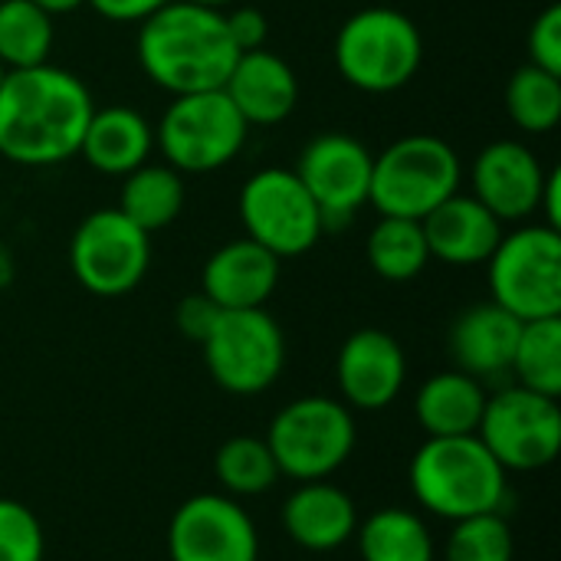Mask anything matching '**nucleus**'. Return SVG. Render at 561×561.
Listing matches in <instances>:
<instances>
[{
  "mask_svg": "<svg viewBox=\"0 0 561 561\" xmlns=\"http://www.w3.org/2000/svg\"><path fill=\"white\" fill-rule=\"evenodd\" d=\"M154 148L151 122L131 105H108L92 108V118L82 131L79 154L108 178H125L148 161Z\"/></svg>",
  "mask_w": 561,
  "mask_h": 561,
  "instance_id": "22",
  "label": "nucleus"
},
{
  "mask_svg": "<svg viewBox=\"0 0 561 561\" xmlns=\"http://www.w3.org/2000/svg\"><path fill=\"white\" fill-rule=\"evenodd\" d=\"M477 437L506 473H533L549 467L561 450L559 398L536 394L523 385L486 398Z\"/></svg>",
  "mask_w": 561,
  "mask_h": 561,
  "instance_id": "12",
  "label": "nucleus"
},
{
  "mask_svg": "<svg viewBox=\"0 0 561 561\" xmlns=\"http://www.w3.org/2000/svg\"><path fill=\"white\" fill-rule=\"evenodd\" d=\"M365 256H368V266L388 283L417 279L431 263V250H427L421 220L381 217L368 233Z\"/></svg>",
  "mask_w": 561,
  "mask_h": 561,
  "instance_id": "26",
  "label": "nucleus"
},
{
  "mask_svg": "<svg viewBox=\"0 0 561 561\" xmlns=\"http://www.w3.org/2000/svg\"><path fill=\"white\" fill-rule=\"evenodd\" d=\"M201 348L214 385L243 398L273 388L286 365L283 329L266 309H220Z\"/></svg>",
  "mask_w": 561,
  "mask_h": 561,
  "instance_id": "9",
  "label": "nucleus"
},
{
  "mask_svg": "<svg viewBox=\"0 0 561 561\" xmlns=\"http://www.w3.org/2000/svg\"><path fill=\"white\" fill-rule=\"evenodd\" d=\"M122 194H118V210L138 224L145 233L164 230L174 224L184 210V181L181 171L171 164H151L145 161L131 174L122 178Z\"/></svg>",
  "mask_w": 561,
  "mask_h": 561,
  "instance_id": "24",
  "label": "nucleus"
},
{
  "mask_svg": "<svg viewBox=\"0 0 561 561\" xmlns=\"http://www.w3.org/2000/svg\"><path fill=\"white\" fill-rule=\"evenodd\" d=\"M421 59L417 23L391 7H365L335 33V69L358 92L388 95L404 89L417 76Z\"/></svg>",
  "mask_w": 561,
  "mask_h": 561,
  "instance_id": "4",
  "label": "nucleus"
},
{
  "mask_svg": "<svg viewBox=\"0 0 561 561\" xmlns=\"http://www.w3.org/2000/svg\"><path fill=\"white\" fill-rule=\"evenodd\" d=\"M43 526L33 510L0 500V561H43Z\"/></svg>",
  "mask_w": 561,
  "mask_h": 561,
  "instance_id": "32",
  "label": "nucleus"
},
{
  "mask_svg": "<svg viewBox=\"0 0 561 561\" xmlns=\"http://www.w3.org/2000/svg\"><path fill=\"white\" fill-rule=\"evenodd\" d=\"M486 398L490 394L483 391V381L450 368L421 385L414 414L427 437H467L480 431Z\"/></svg>",
  "mask_w": 561,
  "mask_h": 561,
  "instance_id": "23",
  "label": "nucleus"
},
{
  "mask_svg": "<svg viewBox=\"0 0 561 561\" xmlns=\"http://www.w3.org/2000/svg\"><path fill=\"white\" fill-rule=\"evenodd\" d=\"M224 92L247 125H279L299 102V79L279 53L263 46L237 56Z\"/></svg>",
  "mask_w": 561,
  "mask_h": 561,
  "instance_id": "19",
  "label": "nucleus"
},
{
  "mask_svg": "<svg viewBox=\"0 0 561 561\" xmlns=\"http://www.w3.org/2000/svg\"><path fill=\"white\" fill-rule=\"evenodd\" d=\"M542 161L523 141H493L486 145L470 168L473 197L493 210L503 224L526 220L539 210V197L546 187Z\"/></svg>",
  "mask_w": 561,
  "mask_h": 561,
  "instance_id": "15",
  "label": "nucleus"
},
{
  "mask_svg": "<svg viewBox=\"0 0 561 561\" xmlns=\"http://www.w3.org/2000/svg\"><path fill=\"white\" fill-rule=\"evenodd\" d=\"M362 561H434V539L417 513L388 506L371 513L358 529Z\"/></svg>",
  "mask_w": 561,
  "mask_h": 561,
  "instance_id": "25",
  "label": "nucleus"
},
{
  "mask_svg": "<svg viewBox=\"0 0 561 561\" xmlns=\"http://www.w3.org/2000/svg\"><path fill=\"white\" fill-rule=\"evenodd\" d=\"M279 263L250 237L214 250L201 273V293L217 309H263L279 286Z\"/></svg>",
  "mask_w": 561,
  "mask_h": 561,
  "instance_id": "17",
  "label": "nucleus"
},
{
  "mask_svg": "<svg viewBox=\"0 0 561 561\" xmlns=\"http://www.w3.org/2000/svg\"><path fill=\"white\" fill-rule=\"evenodd\" d=\"M414 500L440 519L503 513L506 470L477 434L427 437L411 460Z\"/></svg>",
  "mask_w": 561,
  "mask_h": 561,
  "instance_id": "3",
  "label": "nucleus"
},
{
  "mask_svg": "<svg viewBox=\"0 0 561 561\" xmlns=\"http://www.w3.org/2000/svg\"><path fill=\"white\" fill-rule=\"evenodd\" d=\"M237 56L224 10L191 0L164 3L145 16L138 30V62L145 76L171 95L224 89Z\"/></svg>",
  "mask_w": 561,
  "mask_h": 561,
  "instance_id": "2",
  "label": "nucleus"
},
{
  "mask_svg": "<svg viewBox=\"0 0 561 561\" xmlns=\"http://www.w3.org/2000/svg\"><path fill=\"white\" fill-rule=\"evenodd\" d=\"M95 13H102L105 20L115 23H141L145 16H151L154 10H161L171 0H85Z\"/></svg>",
  "mask_w": 561,
  "mask_h": 561,
  "instance_id": "36",
  "label": "nucleus"
},
{
  "mask_svg": "<svg viewBox=\"0 0 561 561\" xmlns=\"http://www.w3.org/2000/svg\"><path fill=\"white\" fill-rule=\"evenodd\" d=\"M217 312H220V309H217L204 293H197V296H184V299H181V306H178L174 319H178L181 335L201 345V342L207 339V332H210V325H214Z\"/></svg>",
  "mask_w": 561,
  "mask_h": 561,
  "instance_id": "35",
  "label": "nucleus"
},
{
  "mask_svg": "<svg viewBox=\"0 0 561 561\" xmlns=\"http://www.w3.org/2000/svg\"><path fill=\"white\" fill-rule=\"evenodd\" d=\"M36 7H43L49 16H56V13H72V10H79L85 0H33Z\"/></svg>",
  "mask_w": 561,
  "mask_h": 561,
  "instance_id": "38",
  "label": "nucleus"
},
{
  "mask_svg": "<svg viewBox=\"0 0 561 561\" xmlns=\"http://www.w3.org/2000/svg\"><path fill=\"white\" fill-rule=\"evenodd\" d=\"M286 536L309 552H335L358 529L355 500L329 480L299 483L283 506Z\"/></svg>",
  "mask_w": 561,
  "mask_h": 561,
  "instance_id": "21",
  "label": "nucleus"
},
{
  "mask_svg": "<svg viewBox=\"0 0 561 561\" xmlns=\"http://www.w3.org/2000/svg\"><path fill=\"white\" fill-rule=\"evenodd\" d=\"M519 332H523V319H516L493 299L477 302V306L463 309L457 316V322L450 325V339H447L450 358H454L457 371H463L477 381L500 378L513 365Z\"/></svg>",
  "mask_w": 561,
  "mask_h": 561,
  "instance_id": "20",
  "label": "nucleus"
},
{
  "mask_svg": "<svg viewBox=\"0 0 561 561\" xmlns=\"http://www.w3.org/2000/svg\"><path fill=\"white\" fill-rule=\"evenodd\" d=\"M510 371L516 375V385L546 394V398H559L561 394V316L552 319H536V322H523L519 342H516V355Z\"/></svg>",
  "mask_w": 561,
  "mask_h": 561,
  "instance_id": "28",
  "label": "nucleus"
},
{
  "mask_svg": "<svg viewBox=\"0 0 561 561\" xmlns=\"http://www.w3.org/2000/svg\"><path fill=\"white\" fill-rule=\"evenodd\" d=\"M266 444L283 477L296 483L329 480L355 450V417L348 404L309 394L273 417Z\"/></svg>",
  "mask_w": 561,
  "mask_h": 561,
  "instance_id": "6",
  "label": "nucleus"
},
{
  "mask_svg": "<svg viewBox=\"0 0 561 561\" xmlns=\"http://www.w3.org/2000/svg\"><path fill=\"white\" fill-rule=\"evenodd\" d=\"M69 266L85 293L102 299L128 296L151 266V233L118 207L92 210L69 240Z\"/></svg>",
  "mask_w": 561,
  "mask_h": 561,
  "instance_id": "10",
  "label": "nucleus"
},
{
  "mask_svg": "<svg viewBox=\"0 0 561 561\" xmlns=\"http://www.w3.org/2000/svg\"><path fill=\"white\" fill-rule=\"evenodd\" d=\"M171 561H256L260 536L227 493H201L178 506L168 526Z\"/></svg>",
  "mask_w": 561,
  "mask_h": 561,
  "instance_id": "14",
  "label": "nucleus"
},
{
  "mask_svg": "<svg viewBox=\"0 0 561 561\" xmlns=\"http://www.w3.org/2000/svg\"><path fill=\"white\" fill-rule=\"evenodd\" d=\"M191 3H197V7H210V10H224V7H230L233 0H191Z\"/></svg>",
  "mask_w": 561,
  "mask_h": 561,
  "instance_id": "39",
  "label": "nucleus"
},
{
  "mask_svg": "<svg viewBox=\"0 0 561 561\" xmlns=\"http://www.w3.org/2000/svg\"><path fill=\"white\" fill-rule=\"evenodd\" d=\"M214 473L220 480V486L227 490V496H263L276 486V480L283 477L273 450L266 444V437H230L220 444L217 457H214Z\"/></svg>",
  "mask_w": 561,
  "mask_h": 561,
  "instance_id": "29",
  "label": "nucleus"
},
{
  "mask_svg": "<svg viewBox=\"0 0 561 561\" xmlns=\"http://www.w3.org/2000/svg\"><path fill=\"white\" fill-rule=\"evenodd\" d=\"M3 76H7V69H3V66H0V82H3Z\"/></svg>",
  "mask_w": 561,
  "mask_h": 561,
  "instance_id": "40",
  "label": "nucleus"
},
{
  "mask_svg": "<svg viewBox=\"0 0 561 561\" xmlns=\"http://www.w3.org/2000/svg\"><path fill=\"white\" fill-rule=\"evenodd\" d=\"M460 158L444 138L404 135L375 158L368 204H375L381 217L424 220L460 191Z\"/></svg>",
  "mask_w": 561,
  "mask_h": 561,
  "instance_id": "5",
  "label": "nucleus"
},
{
  "mask_svg": "<svg viewBox=\"0 0 561 561\" xmlns=\"http://www.w3.org/2000/svg\"><path fill=\"white\" fill-rule=\"evenodd\" d=\"M539 210L546 214V227L561 230V168H552L546 174V187L539 197Z\"/></svg>",
  "mask_w": 561,
  "mask_h": 561,
  "instance_id": "37",
  "label": "nucleus"
},
{
  "mask_svg": "<svg viewBox=\"0 0 561 561\" xmlns=\"http://www.w3.org/2000/svg\"><path fill=\"white\" fill-rule=\"evenodd\" d=\"M421 227L431 260H440L447 266H480L503 240V220L486 210L473 194L460 191L440 207H434L421 220Z\"/></svg>",
  "mask_w": 561,
  "mask_h": 561,
  "instance_id": "18",
  "label": "nucleus"
},
{
  "mask_svg": "<svg viewBox=\"0 0 561 561\" xmlns=\"http://www.w3.org/2000/svg\"><path fill=\"white\" fill-rule=\"evenodd\" d=\"M250 125L233 108L224 89L174 95L164 108L154 145L174 171L207 174L230 164L247 145Z\"/></svg>",
  "mask_w": 561,
  "mask_h": 561,
  "instance_id": "7",
  "label": "nucleus"
},
{
  "mask_svg": "<svg viewBox=\"0 0 561 561\" xmlns=\"http://www.w3.org/2000/svg\"><path fill=\"white\" fill-rule=\"evenodd\" d=\"M53 16L33 0H0V66L30 69L49 62Z\"/></svg>",
  "mask_w": 561,
  "mask_h": 561,
  "instance_id": "27",
  "label": "nucleus"
},
{
  "mask_svg": "<svg viewBox=\"0 0 561 561\" xmlns=\"http://www.w3.org/2000/svg\"><path fill=\"white\" fill-rule=\"evenodd\" d=\"M224 20H227V33L233 39L237 53H253V49L266 46L270 23L256 7H237V10L224 13Z\"/></svg>",
  "mask_w": 561,
  "mask_h": 561,
  "instance_id": "34",
  "label": "nucleus"
},
{
  "mask_svg": "<svg viewBox=\"0 0 561 561\" xmlns=\"http://www.w3.org/2000/svg\"><path fill=\"white\" fill-rule=\"evenodd\" d=\"M486 266L493 302L516 319L561 316V230L536 224L503 233Z\"/></svg>",
  "mask_w": 561,
  "mask_h": 561,
  "instance_id": "8",
  "label": "nucleus"
},
{
  "mask_svg": "<svg viewBox=\"0 0 561 561\" xmlns=\"http://www.w3.org/2000/svg\"><path fill=\"white\" fill-rule=\"evenodd\" d=\"M240 220L247 237L266 247L276 260L309 253L325 233L316 201L289 168H263L243 184Z\"/></svg>",
  "mask_w": 561,
  "mask_h": 561,
  "instance_id": "11",
  "label": "nucleus"
},
{
  "mask_svg": "<svg viewBox=\"0 0 561 561\" xmlns=\"http://www.w3.org/2000/svg\"><path fill=\"white\" fill-rule=\"evenodd\" d=\"M506 112L523 131H552L561 122V76L533 62L519 66L506 85Z\"/></svg>",
  "mask_w": 561,
  "mask_h": 561,
  "instance_id": "30",
  "label": "nucleus"
},
{
  "mask_svg": "<svg viewBox=\"0 0 561 561\" xmlns=\"http://www.w3.org/2000/svg\"><path fill=\"white\" fill-rule=\"evenodd\" d=\"M408 358L394 335L381 329L352 332L335 362V381L348 408L385 411L404 388Z\"/></svg>",
  "mask_w": 561,
  "mask_h": 561,
  "instance_id": "16",
  "label": "nucleus"
},
{
  "mask_svg": "<svg viewBox=\"0 0 561 561\" xmlns=\"http://www.w3.org/2000/svg\"><path fill=\"white\" fill-rule=\"evenodd\" d=\"M529 62L561 76V7L549 3L529 26Z\"/></svg>",
  "mask_w": 561,
  "mask_h": 561,
  "instance_id": "33",
  "label": "nucleus"
},
{
  "mask_svg": "<svg viewBox=\"0 0 561 561\" xmlns=\"http://www.w3.org/2000/svg\"><path fill=\"white\" fill-rule=\"evenodd\" d=\"M371 168L375 154L358 138L345 131H322L302 148L293 171L316 201L325 230H332L345 227L368 204Z\"/></svg>",
  "mask_w": 561,
  "mask_h": 561,
  "instance_id": "13",
  "label": "nucleus"
},
{
  "mask_svg": "<svg viewBox=\"0 0 561 561\" xmlns=\"http://www.w3.org/2000/svg\"><path fill=\"white\" fill-rule=\"evenodd\" d=\"M516 542L503 513L467 516L454 523L444 561H513Z\"/></svg>",
  "mask_w": 561,
  "mask_h": 561,
  "instance_id": "31",
  "label": "nucleus"
},
{
  "mask_svg": "<svg viewBox=\"0 0 561 561\" xmlns=\"http://www.w3.org/2000/svg\"><path fill=\"white\" fill-rule=\"evenodd\" d=\"M92 92L69 69L39 62L7 69L0 82V154L23 168H53L79 154Z\"/></svg>",
  "mask_w": 561,
  "mask_h": 561,
  "instance_id": "1",
  "label": "nucleus"
}]
</instances>
